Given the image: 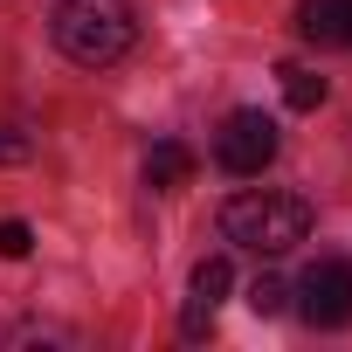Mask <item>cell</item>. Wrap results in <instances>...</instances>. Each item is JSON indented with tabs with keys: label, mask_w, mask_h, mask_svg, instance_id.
<instances>
[{
	"label": "cell",
	"mask_w": 352,
	"mask_h": 352,
	"mask_svg": "<svg viewBox=\"0 0 352 352\" xmlns=\"http://www.w3.org/2000/svg\"><path fill=\"white\" fill-rule=\"evenodd\" d=\"M28 249H35V228H28V221H0V256H8V263H21Z\"/></svg>",
	"instance_id": "cell-11"
},
{
	"label": "cell",
	"mask_w": 352,
	"mask_h": 352,
	"mask_svg": "<svg viewBox=\"0 0 352 352\" xmlns=\"http://www.w3.org/2000/svg\"><path fill=\"white\" fill-rule=\"evenodd\" d=\"M214 159L228 166V173H263L270 159H276V118L270 111H228V124L214 131Z\"/></svg>",
	"instance_id": "cell-3"
},
{
	"label": "cell",
	"mask_w": 352,
	"mask_h": 352,
	"mask_svg": "<svg viewBox=\"0 0 352 352\" xmlns=\"http://www.w3.org/2000/svg\"><path fill=\"white\" fill-rule=\"evenodd\" d=\"M297 35L318 42V49H352V0H304Z\"/></svg>",
	"instance_id": "cell-5"
},
{
	"label": "cell",
	"mask_w": 352,
	"mask_h": 352,
	"mask_svg": "<svg viewBox=\"0 0 352 352\" xmlns=\"http://www.w3.org/2000/svg\"><path fill=\"white\" fill-rule=\"evenodd\" d=\"M194 180V152L180 145V138H159L152 152H145V187L152 194H173V187H187Z\"/></svg>",
	"instance_id": "cell-6"
},
{
	"label": "cell",
	"mask_w": 352,
	"mask_h": 352,
	"mask_svg": "<svg viewBox=\"0 0 352 352\" xmlns=\"http://www.w3.org/2000/svg\"><path fill=\"white\" fill-rule=\"evenodd\" d=\"M228 290H235V270H228V256H201V263H194V297L221 304Z\"/></svg>",
	"instance_id": "cell-8"
},
{
	"label": "cell",
	"mask_w": 352,
	"mask_h": 352,
	"mask_svg": "<svg viewBox=\"0 0 352 352\" xmlns=\"http://www.w3.org/2000/svg\"><path fill=\"white\" fill-rule=\"evenodd\" d=\"M49 35L69 63L83 69H111L131 42H138V21L124 0H56V14H49Z\"/></svg>",
	"instance_id": "cell-1"
},
{
	"label": "cell",
	"mask_w": 352,
	"mask_h": 352,
	"mask_svg": "<svg viewBox=\"0 0 352 352\" xmlns=\"http://www.w3.org/2000/svg\"><path fill=\"white\" fill-rule=\"evenodd\" d=\"M283 304H290V283H283V276H270V270H263V276H256V283H249V311H256V318H276V311H283Z\"/></svg>",
	"instance_id": "cell-9"
},
{
	"label": "cell",
	"mask_w": 352,
	"mask_h": 352,
	"mask_svg": "<svg viewBox=\"0 0 352 352\" xmlns=\"http://www.w3.org/2000/svg\"><path fill=\"white\" fill-rule=\"evenodd\" d=\"M180 331H187V338L214 331V304H208V297H187V311H180Z\"/></svg>",
	"instance_id": "cell-12"
},
{
	"label": "cell",
	"mask_w": 352,
	"mask_h": 352,
	"mask_svg": "<svg viewBox=\"0 0 352 352\" xmlns=\"http://www.w3.org/2000/svg\"><path fill=\"white\" fill-rule=\"evenodd\" d=\"M221 235L256 249V256H290L304 235H311V201L304 194H235L221 208Z\"/></svg>",
	"instance_id": "cell-2"
},
{
	"label": "cell",
	"mask_w": 352,
	"mask_h": 352,
	"mask_svg": "<svg viewBox=\"0 0 352 352\" xmlns=\"http://www.w3.org/2000/svg\"><path fill=\"white\" fill-rule=\"evenodd\" d=\"M276 76H283V104H290V111H318V104H324V76H311V69H297V63H283Z\"/></svg>",
	"instance_id": "cell-7"
},
{
	"label": "cell",
	"mask_w": 352,
	"mask_h": 352,
	"mask_svg": "<svg viewBox=\"0 0 352 352\" xmlns=\"http://www.w3.org/2000/svg\"><path fill=\"white\" fill-rule=\"evenodd\" d=\"M35 159V138L21 124H0V166H28Z\"/></svg>",
	"instance_id": "cell-10"
},
{
	"label": "cell",
	"mask_w": 352,
	"mask_h": 352,
	"mask_svg": "<svg viewBox=\"0 0 352 352\" xmlns=\"http://www.w3.org/2000/svg\"><path fill=\"white\" fill-rule=\"evenodd\" d=\"M297 311H304V324H318V331L352 324V263H311V270L297 276Z\"/></svg>",
	"instance_id": "cell-4"
}]
</instances>
